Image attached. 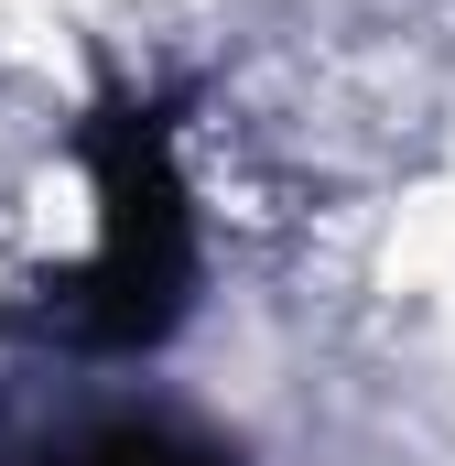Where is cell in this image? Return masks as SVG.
I'll use <instances>...</instances> for the list:
<instances>
[{"instance_id": "6da1fadb", "label": "cell", "mask_w": 455, "mask_h": 466, "mask_svg": "<svg viewBox=\"0 0 455 466\" xmlns=\"http://www.w3.org/2000/svg\"><path fill=\"white\" fill-rule=\"evenodd\" d=\"M76 152H87L98 238L66 282H44L33 326L66 337L76 358H152L196 315V185H185L174 109L141 87H109L76 130Z\"/></svg>"}, {"instance_id": "7a4b0ae2", "label": "cell", "mask_w": 455, "mask_h": 466, "mask_svg": "<svg viewBox=\"0 0 455 466\" xmlns=\"http://www.w3.org/2000/svg\"><path fill=\"white\" fill-rule=\"evenodd\" d=\"M0 466H238V445L174 423V412H76V423L11 445Z\"/></svg>"}]
</instances>
